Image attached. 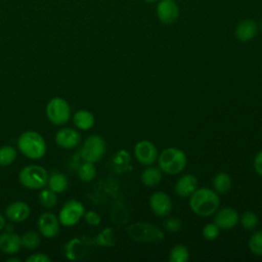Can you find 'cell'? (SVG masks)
Returning <instances> with one entry per match:
<instances>
[{
  "label": "cell",
  "instance_id": "19",
  "mask_svg": "<svg viewBox=\"0 0 262 262\" xmlns=\"http://www.w3.org/2000/svg\"><path fill=\"white\" fill-rule=\"evenodd\" d=\"M21 241L18 234L5 232L0 234V250L5 254H14L19 251Z\"/></svg>",
  "mask_w": 262,
  "mask_h": 262
},
{
  "label": "cell",
  "instance_id": "20",
  "mask_svg": "<svg viewBox=\"0 0 262 262\" xmlns=\"http://www.w3.org/2000/svg\"><path fill=\"white\" fill-rule=\"evenodd\" d=\"M94 116L92 113L86 110H80L74 115V124L76 127L82 130H88L94 125Z\"/></svg>",
  "mask_w": 262,
  "mask_h": 262
},
{
  "label": "cell",
  "instance_id": "13",
  "mask_svg": "<svg viewBox=\"0 0 262 262\" xmlns=\"http://www.w3.org/2000/svg\"><path fill=\"white\" fill-rule=\"evenodd\" d=\"M38 227L43 236L52 238L59 231V220L52 213H43L38 219Z\"/></svg>",
  "mask_w": 262,
  "mask_h": 262
},
{
  "label": "cell",
  "instance_id": "32",
  "mask_svg": "<svg viewBox=\"0 0 262 262\" xmlns=\"http://www.w3.org/2000/svg\"><path fill=\"white\" fill-rule=\"evenodd\" d=\"M220 228L215 223H208L203 228V236L207 241H214L219 235Z\"/></svg>",
  "mask_w": 262,
  "mask_h": 262
},
{
  "label": "cell",
  "instance_id": "35",
  "mask_svg": "<svg viewBox=\"0 0 262 262\" xmlns=\"http://www.w3.org/2000/svg\"><path fill=\"white\" fill-rule=\"evenodd\" d=\"M49 261H50V258L43 253H36L34 255H31L27 259V262H49Z\"/></svg>",
  "mask_w": 262,
  "mask_h": 262
},
{
  "label": "cell",
  "instance_id": "30",
  "mask_svg": "<svg viewBox=\"0 0 262 262\" xmlns=\"http://www.w3.org/2000/svg\"><path fill=\"white\" fill-rule=\"evenodd\" d=\"M258 221L257 215L252 211H246L241 218V223L246 230L255 229L258 225Z\"/></svg>",
  "mask_w": 262,
  "mask_h": 262
},
{
  "label": "cell",
  "instance_id": "16",
  "mask_svg": "<svg viewBox=\"0 0 262 262\" xmlns=\"http://www.w3.org/2000/svg\"><path fill=\"white\" fill-rule=\"evenodd\" d=\"M30 207L27 203L21 201H16L7 206L5 209V216L9 221L21 222L26 220L30 215Z\"/></svg>",
  "mask_w": 262,
  "mask_h": 262
},
{
  "label": "cell",
  "instance_id": "15",
  "mask_svg": "<svg viewBox=\"0 0 262 262\" xmlns=\"http://www.w3.org/2000/svg\"><path fill=\"white\" fill-rule=\"evenodd\" d=\"M55 142L62 148L71 149L81 142V135L73 128H63L56 133Z\"/></svg>",
  "mask_w": 262,
  "mask_h": 262
},
{
  "label": "cell",
  "instance_id": "28",
  "mask_svg": "<svg viewBox=\"0 0 262 262\" xmlns=\"http://www.w3.org/2000/svg\"><path fill=\"white\" fill-rule=\"evenodd\" d=\"M20 241H21V246L25 247L26 249H29V250L36 249L40 245V242H41L39 234L36 233L35 231L26 232L20 237Z\"/></svg>",
  "mask_w": 262,
  "mask_h": 262
},
{
  "label": "cell",
  "instance_id": "27",
  "mask_svg": "<svg viewBox=\"0 0 262 262\" xmlns=\"http://www.w3.org/2000/svg\"><path fill=\"white\" fill-rule=\"evenodd\" d=\"M39 201L43 207L53 208L57 203L56 192H54L50 188L43 189V190H41V192L39 194Z\"/></svg>",
  "mask_w": 262,
  "mask_h": 262
},
{
  "label": "cell",
  "instance_id": "1",
  "mask_svg": "<svg viewBox=\"0 0 262 262\" xmlns=\"http://www.w3.org/2000/svg\"><path fill=\"white\" fill-rule=\"evenodd\" d=\"M220 205V199L215 190L207 187L196 188L189 196V207L191 211L201 217H208L214 214Z\"/></svg>",
  "mask_w": 262,
  "mask_h": 262
},
{
  "label": "cell",
  "instance_id": "11",
  "mask_svg": "<svg viewBox=\"0 0 262 262\" xmlns=\"http://www.w3.org/2000/svg\"><path fill=\"white\" fill-rule=\"evenodd\" d=\"M93 245L94 242L86 237L74 238L67 244L64 254L70 260H78L83 258L89 252L90 246Z\"/></svg>",
  "mask_w": 262,
  "mask_h": 262
},
{
  "label": "cell",
  "instance_id": "34",
  "mask_svg": "<svg viewBox=\"0 0 262 262\" xmlns=\"http://www.w3.org/2000/svg\"><path fill=\"white\" fill-rule=\"evenodd\" d=\"M84 218L86 222L90 225H98L100 223L101 217L94 211H88L84 214Z\"/></svg>",
  "mask_w": 262,
  "mask_h": 262
},
{
  "label": "cell",
  "instance_id": "14",
  "mask_svg": "<svg viewBox=\"0 0 262 262\" xmlns=\"http://www.w3.org/2000/svg\"><path fill=\"white\" fill-rule=\"evenodd\" d=\"M238 222V214L232 208H222L215 212L214 223L220 229H230Z\"/></svg>",
  "mask_w": 262,
  "mask_h": 262
},
{
  "label": "cell",
  "instance_id": "9",
  "mask_svg": "<svg viewBox=\"0 0 262 262\" xmlns=\"http://www.w3.org/2000/svg\"><path fill=\"white\" fill-rule=\"evenodd\" d=\"M156 13L159 20L165 25H172L179 17V7L175 0H159Z\"/></svg>",
  "mask_w": 262,
  "mask_h": 262
},
{
  "label": "cell",
  "instance_id": "29",
  "mask_svg": "<svg viewBox=\"0 0 262 262\" xmlns=\"http://www.w3.org/2000/svg\"><path fill=\"white\" fill-rule=\"evenodd\" d=\"M249 248L253 254L262 256V230H258L252 234L249 241Z\"/></svg>",
  "mask_w": 262,
  "mask_h": 262
},
{
  "label": "cell",
  "instance_id": "2",
  "mask_svg": "<svg viewBox=\"0 0 262 262\" xmlns=\"http://www.w3.org/2000/svg\"><path fill=\"white\" fill-rule=\"evenodd\" d=\"M17 147L23 155L32 160L41 159L46 152V142L36 131H25L17 140Z\"/></svg>",
  "mask_w": 262,
  "mask_h": 262
},
{
  "label": "cell",
  "instance_id": "39",
  "mask_svg": "<svg viewBox=\"0 0 262 262\" xmlns=\"http://www.w3.org/2000/svg\"><path fill=\"white\" fill-rule=\"evenodd\" d=\"M145 2H148V3H154V2H158L159 0H143Z\"/></svg>",
  "mask_w": 262,
  "mask_h": 262
},
{
  "label": "cell",
  "instance_id": "24",
  "mask_svg": "<svg viewBox=\"0 0 262 262\" xmlns=\"http://www.w3.org/2000/svg\"><path fill=\"white\" fill-rule=\"evenodd\" d=\"M189 259V251L186 246L178 244L174 246L169 254L170 262H187Z\"/></svg>",
  "mask_w": 262,
  "mask_h": 262
},
{
  "label": "cell",
  "instance_id": "18",
  "mask_svg": "<svg viewBox=\"0 0 262 262\" xmlns=\"http://www.w3.org/2000/svg\"><path fill=\"white\" fill-rule=\"evenodd\" d=\"M198 188V179L192 174H185L175 184V192L180 198L190 196Z\"/></svg>",
  "mask_w": 262,
  "mask_h": 262
},
{
  "label": "cell",
  "instance_id": "17",
  "mask_svg": "<svg viewBox=\"0 0 262 262\" xmlns=\"http://www.w3.org/2000/svg\"><path fill=\"white\" fill-rule=\"evenodd\" d=\"M235 37L241 42H248L252 40L258 33V25L252 18L243 19L235 27Z\"/></svg>",
  "mask_w": 262,
  "mask_h": 262
},
{
  "label": "cell",
  "instance_id": "25",
  "mask_svg": "<svg viewBox=\"0 0 262 262\" xmlns=\"http://www.w3.org/2000/svg\"><path fill=\"white\" fill-rule=\"evenodd\" d=\"M96 175V168L93 163L86 162L82 164L78 169V176L84 182L91 181Z\"/></svg>",
  "mask_w": 262,
  "mask_h": 262
},
{
  "label": "cell",
  "instance_id": "31",
  "mask_svg": "<svg viewBox=\"0 0 262 262\" xmlns=\"http://www.w3.org/2000/svg\"><path fill=\"white\" fill-rule=\"evenodd\" d=\"M96 244L101 245V246H105V247H110L113 246L115 241H114V232L112 228H105L96 238L95 241Z\"/></svg>",
  "mask_w": 262,
  "mask_h": 262
},
{
  "label": "cell",
  "instance_id": "33",
  "mask_svg": "<svg viewBox=\"0 0 262 262\" xmlns=\"http://www.w3.org/2000/svg\"><path fill=\"white\" fill-rule=\"evenodd\" d=\"M164 227L169 232H178L182 227V223H181L180 219L172 217V218H169V219L165 220Z\"/></svg>",
  "mask_w": 262,
  "mask_h": 262
},
{
  "label": "cell",
  "instance_id": "10",
  "mask_svg": "<svg viewBox=\"0 0 262 262\" xmlns=\"http://www.w3.org/2000/svg\"><path fill=\"white\" fill-rule=\"evenodd\" d=\"M134 156L136 160L144 165L149 166L158 159V149L156 145L148 140H141L134 146Z\"/></svg>",
  "mask_w": 262,
  "mask_h": 262
},
{
  "label": "cell",
  "instance_id": "37",
  "mask_svg": "<svg viewBox=\"0 0 262 262\" xmlns=\"http://www.w3.org/2000/svg\"><path fill=\"white\" fill-rule=\"evenodd\" d=\"M4 226H5V219H4V217L0 214V230H2Z\"/></svg>",
  "mask_w": 262,
  "mask_h": 262
},
{
  "label": "cell",
  "instance_id": "5",
  "mask_svg": "<svg viewBox=\"0 0 262 262\" xmlns=\"http://www.w3.org/2000/svg\"><path fill=\"white\" fill-rule=\"evenodd\" d=\"M19 181L29 189H41L48 182V173L41 166H26L19 172Z\"/></svg>",
  "mask_w": 262,
  "mask_h": 262
},
{
  "label": "cell",
  "instance_id": "40",
  "mask_svg": "<svg viewBox=\"0 0 262 262\" xmlns=\"http://www.w3.org/2000/svg\"><path fill=\"white\" fill-rule=\"evenodd\" d=\"M260 29H261V30H262V20H261V21H260Z\"/></svg>",
  "mask_w": 262,
  "mask_h": 262
},
{
  "label": "cell",
  "instance_id": "12",
  "mask_svg": "<svg viewBox=\"0 0 262 262\" xmlns=\"http://www.w3.org/2000/svg\"><path fill=\"white\" fill-rule=\"evenodd\" d=\"M149 206L155 215L159 217H164L171 212L172 201L167 193L163 191H157L150 195Z\"/></svg>",
  "mask_w": 262,
  "mask_h": 262
},
{
  "label": "cell",
  "instance_id": "6",
  "mask_svg": "<svg viewBox=\"0 0 262 262\" xmlns=\"http://www.w3.org/2000/svg\"><path fill=\"white\" fill-rule=\"evenodd\" d=\"M46 115L48 120L54 125L67 123L71 117V107L61 97H53L46 105Z\"/></svg>",
  "mask_w": 262,
  "mask_h": 262
},
{
  "label": "cell",
  "instance_id": "8",
  "mask_svg": "<svg viewBox=\"0 0 262 262\" xmlns=\"http://www.w3.org/2000/svg\"><path fill=\"white\" fill-rule=\"evenodd\" d=\"M84 214L85 208L83 204L77 200H70L62 206L58 220L63 226H73L80 221Z\"/></svg>",
  "mask_w": 262,
  "mask_h": 262
},
{
  "label": "cell",
  "instance_id": "4",
  "mask_svg": "<svg viewBox=\"0 0 262 262\" xmlns=\"http://www.w3.org/2000/svg\"><path fill=\"white\" fill-rule=\"evenodd\" d=\"M129 236L137 242L157 243L164 239V232L148 222H136L127 227Z\"/></svg>",
  "mask_w": 262,
  "mask_h": 262
},
{
  "label": "cell",
  "instance_id": "7",
  "mask_svg": "<svg viewBox=\"0 0 262 262\" xmlns=\"http://www.w3.org/2000/svg\"><path fill=\"white\" fill-rule=\"evenodd\" d=\"M105 154V141L100 135H90L84 141L81 155L86 162L96 163Z\"/></svg>",
  "mask_w": 262,
  "mask_h": 262
},
{
  "label": "cell",
  "instance_id": "26",
  "mask_svg": "<svg viewBox=\"0 0 262 262\" xmlns=\"http://www.w3.org/2000/svg\"><path fill=\"white\" fill-rule=\"evenodd\" d=\"M16 159V150L11 145L0 147V166H8Z\"/></svg>",
  "mask_w": 262,
  "mask_h": 262
},
{
  "label": "cell",
  "instance_id": "22",
  "mask_svg": "<svg viewBox=\"0 0 262 262\" xmlns=\"http://www.w3.org/2000/svg\"><path fill=\"white\" fill-rule=\"evenodd\" d=\"M162 170L158 167H148L141 173V181L146 186H156L161 182Z\"/></svg>",
  "mask_w": 262,
  "mask_h": 262
},
{
  "label": "cell",
  "instance_id": "23",
  "mask_svg": "<svg viewBox=\"0 0 262 262\" xmlns=\"http://www.w3.org/2000/svg\"><path fill=\"white\" fill-rule=\"evenodd\" d=\"M232 181L226 172H219L213 178V187L217 193H225L231 187Z\"/></svg>",
  "mask_w": 262,
  "mask_h": 262
},
{
  "label": "cell",
  "instance_id": "3",
  "mask_svg": "<svg viewBox=\"0 0 262 262\" xmlns=\"http://www.w3.org/2000/svg\"><path fill=\"white\" fill-rule=\"evenodd\" d=\"M158 164L162 172L175 175L184 170L186 166V156L184 151L179 148L168 147L158 156Z\"/></svg>",
  "mask_w": 262,
  "mask_h": 262
},
{
  "label": "cell",
  "instance_id": "36",
  "mask_svg": "<svg viewBox=\"0 0 262 262\" xmlns=\"http://www.w3.org/2000/svg\"><path fill=\"white\" fill-rule=\"evenodd\" d=\"M254 168L258 175L262 176V150H260L254 159Z\"/></svg>",
  "mask_w": 262,
  "mask_h": 262
},
{
  "label": "cell",
  "instance_id": "21",
  "mask_svg": "<svg viewBox=\"0 0 262 262\" xmlns=\"http://www.w3.org/2000/svg\"><path fill=\"white\" fill-rule=\"evenodd\" d=\"M47 184L51 190L56 193H60L68 188V179L66 175L60 172H52L48 176Z\"/></svg>",
  "mask_w": 262,
  "mask_h": 262
},
{
  "label": "cell",
  "instance_id": "38",
  "mask_svg": "<svg viewBox=\"0 0 262 262\" xmlns=\"http://www.w3.org/2000/svg\"><path fill=\"white\" fill-rule=\"evenodd\" d=\"M6 261H7V262H19L20 260H19L18 258H15V257H13V258H8Z\"/></svg>",
  "mask_w": 262,
  "mask_h": 262
}]
</instances>
